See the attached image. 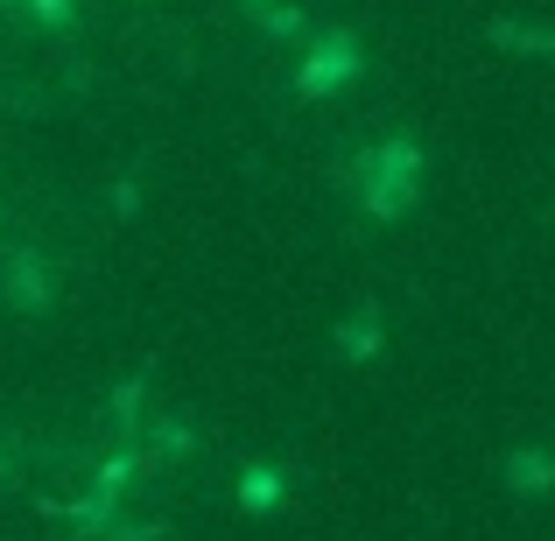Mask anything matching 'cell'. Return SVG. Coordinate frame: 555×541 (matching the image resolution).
Segmentation results:
<instances>
[{"instance_id": "cell-1", "label": "cell", "mask_w": 555, "mask_h": 541, "mask_svg": "<svg viewBox=\"0 0 555 541\" xmlns=\"http://www.w3.org/2000/svg\"><path fill=\"white\" fill-rule=\"evenodd\" d=\"M366 163L379 177L366 183V211L373 218H401L408 204H415V183H422V155L408 149V141H387V149H373Z\"/></svg>"}, {"instance_id": "cell-4", "label": "cell", "mask_w": 555, "mask_h": 541, "mask_svg": "<svg viewBox=\"0 0 555 541\" xmlns=\"http://www.w3.org/2000/svg\"><path fill=\"white\" fill-rule=\"evenodd\" d=\"M282 472H268V464H254V472L240 478V500H246V514H274V506H282Z\"/></svg>"}, {"instance_id": "cell-2", "label": "cell", "mask_w": 555, "mask_h": 541, "mask_svg": "<svg viewBox=\"0 0 555 541\" xmlns=\"http://www.w3.org/2000/svg\"><path fill=\"white\" fill-rule=\"evenodd\" d=\"M352 78H359V42H352V36H324V42L310 50V64L296 70V85H302L310 99L338 92V85H352Z\"/></svg>"}, {"instance_id": "cell-6", "label": "cell", "mask_w": 555, "mask_h": 541, "mask_svg": "<svg viewBox=\"0 0 555 541\" xmlns=\"http://www.w3.org/2000/svg\"><path fill=\"white\" fill-rule=\"evenodd\" d=\"M28 14H36V22H50V28H70V22H78V8H70V0H28Z\"/></svg>"}, {"instance_id": "cell-3", "label": "cell", "mask_w": 555, "mask_h": 541, "mask_svg": "<svg viewBox=\"0 0 555 541\" xmlns=\"http://www.w3.org/2000/svg\"><path fill=\"white\" fill-rule=\"evenodd\" d=\"M50 268H42V254H28V246H14L8 254V302L14 310H50Z\"/></svg>"}, {"instance_id": "cell-5", "label": "cell", "mask_w": 555, "mask_h": 541, "mask_svg": "<svg viewBox=\"0 0 555 541\" xmlns=\"http://www.w3.org/2000/svg\"><path fill=\"white\" fill-rule=\"evenodd\" d=\"M506 478H514L520 492H542L548 478H555V464L548 458H514V464H506Z\"/></svg>"}, {"instance_id": "cell-7", "label": "cell", "mask_w": 555, "mask_h": 541, "mask_svg": "<svg viewBox=\"0 0 555 541\" xmlns=\"http://www.w3.org/2000/svg\"><path fill=\"white\" fill-rule=\"evenodd\" d=\"M246 8H254V14H268V0H246Z\"/></svg>"}]
</instances>
